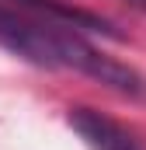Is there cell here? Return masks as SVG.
<instances>
[{"label": "cell", "instance_id": "cell-3", "mask_svg": "<svg viewBox=\"0 0 146 150\" xmlns=\"http://www.w3.org/2000/svg\"><path fill=\"white\" fill-rule=\"evenodd\" d=\"M14 11H25L32 18H42V21H56V25H66V28H77V32H101V35H115L105 18L84 11V7H73L66 0H14Z\"/></svg>", "mask_w": 146, "mask_h": 150}, {"label": "cell", "instance_id": "cell-1", "mask_svg": "<svg viewBox=\"0 0 146 150\" xmlns=\"http://www.w3.org/2000/svg\"><path fill=\"white\" fill-rule=\"evenodd\" d=\"M0 45L7 52L35 63V67H45V70H77V74L101 80L111 91H122V94H132V98L146 94L143 77L132 67H125V63L105 56L101 49H94L84 38V32L56 25V21L32 18V14L4 7V4H0Z\"/></svg>", "mask_w": 146, "mask_h": 150}, {"label": "cell", "instance_id": "cell-2", "mask_svg": "<svg viewBox=\"0 0 146 150\" xmlns=\"http://www.w3.org/2000/svg\"><path fill=\"white\" fill-rule=\"evenodd\" d=\"M70 126L80 133V140L91 150H143L125 126H118L115 119L94 108H70Z\"/></svg>", "mask_w": 146, "mask_h": 150}]
</instances>
